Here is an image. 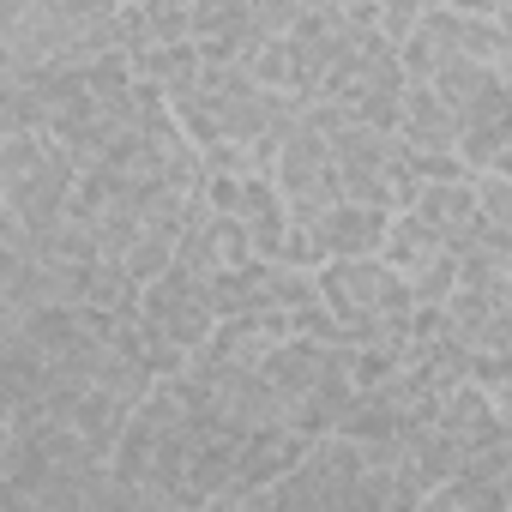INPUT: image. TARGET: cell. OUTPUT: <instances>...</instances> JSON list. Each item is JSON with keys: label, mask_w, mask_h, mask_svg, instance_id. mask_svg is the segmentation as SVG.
Returning a JSON list of instances; mask_svg holds the SVG:
<instances>
[{"label": "cell", "mask_w": 512, "mask_h": 512, "mask_svg": "<svg viewBox=\"0 0 512 512\" xmlns=\"http://www.w3.org/2000/svg\"><path fill=\"white\" fill-rule=\"evenodd\" d=\"M362 476H368V446L332 428L314 434V446L290 476L253 494V512H362Z\"/></svg>", "instance_id": "obj_1"}, {"label": "cell", "mask_w": 512, "mask_h": 512, "mask_svg": "<svg viewBox=\"0 0 512 512\" xmlns=\"http://www.w3.org/2000/svg\"><path fill=\"white\" fill-rule=\"evenodd\" d=\"M139 314L157 338H169L175 350H205V338L217 332V290H211V272H193V266H169L163 278L145 284L139 296Z\"/></svg>", "instance_id": "obj_2"}, {"label": "cell", "mask_w": 512, "mask_h": 512, "mask_svg": "<svg viewBox=\"0 0 512 512\" xmlns=\"http://www.w3.org/2000/svg\"><path fill=\"white\" fill-rule=\"evenodd\" d=\"M308 446H314V434H302L296 422L247 428V440H241V482L217 500V512H229V506L253 512V494H266L278 476H290V470L302 464V452H308Z\"/></svg>", "instance_id": "obj_3"}, {"label": "cell", "mask_w": 512, "mask_h": 512, "mask_svg": "<svg viewBox=\"0 0 512 512\" xmlns=\"http://www.w3.org/2000/svg\"><path fill=\"white\" fill-rule=\"evenodd\" d=\"M79 157L61 145V139H49V151H43V163L31 169V175H19V181H0V199H7V211H19L25 223H55V217H67V205H73V187H79Z\"/></svg>", "instance_id": "obj_4"}, {"label": "cell", "mask_w": 512, "mask_h": 512, "mask_svg": "<svg viewBox=\"0 0 512 512\" xmlns=\"http://www.w3.org/2000/svg\"><path fill=\"white\" fill-rule=\"evenodd\" d=\"M458 157L470 163V169H494V157L512 145V85L494 73L464 109H458Z\"/></svg>", "instance_id": "obj_5"}, {"label": "cell", "mask_w": 512, "mask_h": 512, "mask_svg": "<svg viewBox=\"0 0 512 512\" xmlns=\"http://www.w3.org/2000/svg\"><path fill=\"white\" fill-rule=\"evenodd\" d=\"M386 229H392V211L386 205H362V199H338L314 217V235H320V253L326 260H356V253H380L386 247Z\"/></svg>", "instance_id": "obj_6"}, {"label": "cell", "mask_w": 512, "mask_h": 512, "mask_svg": "<svg viewBox=\"0 0 512 512\" xmlns=\"http://www.w3.org/2000/svg\"><path fill=\"white\" fill-rule=\"evenodd\" d=\"M229 211H235L241 229L253 235V253H260V260H278V247H284V235H290V199H284V187H278L272 175H241Z\"/></svg>", "instance_id": "obj_7"}, {"label": "cell", "mask_w": 512, "mask_h": 512, "mask_svg": "<svg viewBox=\"0 0 512 512\" xmlns=\"http://www.w3.org/2000/svg\"><path fill=\"white\" fill-rule=\"evenodd\" d=\"M398 133L410 139V145H422V151H458V115H452V103L434 91V79H410V91H404V109H398Z\"/></svg>", "instance_id": "obj_8"}, {"label": "cell", "mask_w": 512, "mask_h": 512, "mask_svg": "<svg viewBox=\"0 0 512 512\" xmlns=\"http://www.w3.org/2000/svg\"><path fill=\"white\" fill-rule=\"evenodd\" d=\"M410 211H416V217H422L446 247H458V241H464V229H470V223H476V211H482V205H476V175H464V181H428V187H422V199H416Z\"/></svg>", "instance_id": "obj_9"}, {"label": "cell", "mask_w": 512, "mask_h": 512, "mask_svg": "<svg viewBox=\"0 0 512 512\" xmlns=\"http://www.w3.org/2000/svg\"><path fill=\"white\" fill-rule=\"evenodd\" d=\"M133 410H139V404H127V398H115V392H103V386H85L67 422L115 458V440H121V428H127V416H133Z\"/></svg>", "instance_id": "obj_10"}, {"label": "cell", "mask_w": 512, "mask_h": 512, "mask_svg": "<svg viewBox=\"0 0 512 512\" xmlns=\"http://www.w3.org/2000/svg\"><path fill=\"white\" fill-rule=\"evenodd\" d=\"M380 253H386V266H398V272L410 278V272H422L428 260H440L446 241H440L416 211H392V229H386V247H380Z\"/></svg>", "instance_id": "obj_11"}, {"label": "cell", "mask_w": 512, "mask_h": 512, "mask_svg": "<svg viewBox=\"0 0 512 512\" xmlns=\"http://www.w3.org/2000/svg\"><path fill=\"white\" fill-rule=\"evenodd\" d=\"M422 506H434V512H452V506H470V512H494V506H506V488L494 482V476H482V470H458V476H446Z\"/></svg>", "instance_id": "obj_12"}, {"label": "cell", "mask_w": 512, "mask_h": 512, "mask_svg": "<svg viewBox=\"0 0 512 512\" xmlns=\"http://www.w3.org/2000/svg\"><path fill=\"white\" fill-rule=\"evenodd\" d=\"M452 290H458V253H452V247L440 253V260H428L422 272H410V296H416V302L446 308V302H452Z\"/></svg>", "instance_id": "obj_13"}, {"label": "cell", "mask_w": 512, "mask_h": 512, "mask_svg": "<svg viewBox=\"0 0 512 512\" xmlns=\"http://www.w3.org/2000/svg\"><path fill=\"white\" fill-rule=\"evenodd\" d=\"M260 85H272V91H290L296 97V49H290V37H272L260 55H253V67H247Z\"/></svg>", "instance_id": "obj_14"}, {"label": "cell", "mask_w": 512, "mask_h": 512, "mask_svg": "<svg viewBox=\"0 0 512 512\" xmlns=\"http://www.w3.org/2000/svg\"><path fill=\"white\" fill-rule=\"evenodd\" d=\"M476 205H482V217H488L500 235H512V175L476 169Z\"/></svg>", "instance_id": "obj_15"}, {"label": "cell", "mask_w": 512, "mask_h": 512, "mask_svg": "<svg viewBox=\"0 0 512 512\" xmlns=\"http://www.w3.org/2000/svg\"><path fill=\"white\" fill-rule=\"evenodd\" d=\"M440 7H458V13H488V19H500V7H506V0H440Z\"/></svg>", "instance_id": "obj_16"}, {"label": "cell", "mask_w": 512, "mask_h": 512, "mask_svg": "<svg viewBox=\"0 0 512 512\" xmlns=\"http://www.w3.org/2000/svg\"><path fill=\"white\" fill-rule=\"evenodd\" d=\"M494 73H500V79H506V85H512V31H506V37H500V55H494Z\"/></svg>", "instance_id": "obj_17"}, {"label": "cell", "mask_w": 512, "mask_h": 512, "mask_svg": "<svg viewBox=\"0 0 512 512\" xmlns=\"http://www.w3.org/2000/svg\"><path fill=\"white\" fill-rule=\"evenodd\" d=\"M500 31H512V0H506V7H500Z\"/></svg>", "instance_id": "obj_18"}]
</instances>
